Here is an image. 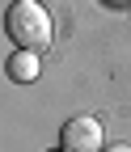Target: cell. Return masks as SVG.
<instances>
[{
	"label": "cell",
	"instance_id": "5b68a950",
	"mask_svg": "<svg viewBox=\"0 0 131 152\" xmlns=\"http://www.w3.org/2000/svg\"><path fill=\"white\" fill-rule=\"evenodd\" d=\"M51 152H68V148H51Z\"/></svg>",
	"mask_w": 131,
	"mask_h": 152
},
{
	"label": "cell",
	"instance_id": "3957f363",
	"mask_svg": "<svg viewBox=\"0 0 131 152\" xmlns=\"http://www.w3.org/2000/svg\"><path fill=\"white\" fill-rule=\"evenodd\" d=\"M9 76L21 80V85L38 80V51H21V47H17V51L9 55Z\"/></svg>",
	"mask_w": 131,
	"mask_h": 152
},
{
	"label": "cell",
	"instance_id": "7a4b0ae2",
	"mask_svg": "<svg viewBox=\"0 0 131 152\" xmlns=\"http://www.w3.org/2000/svg\"><path fill=\"white\" fill-rule=\"evenodd\" d=\"M59 144L68 152H102V123L93 118V114H76V118H68L64 131H59Z\"/></svg>",
	"mask_w": 131,
	"mask_h": 152
},
{
	"label": "cell",
	"instance_id": "277c9868",
	"mask_svg": "<svg viewBox=\"0 0 131 152\" xmlns=\"http://www.w3.org/2000/svg\"><path fill=\"white\" fill-rule=\"evenodd\" d=\"M102 152H131V144H106Z\"/></svg>",
	"mask_w": 131,
	"mask_h": 152
},
{
	"label": "cell",
	"instance_id": "6da1fadb",
	"mask_svg": "<svg viewBox=\"0 0 131 152\" xmlns=\"http://www.w3.org/2000/svg\"><path fill=\"white\" fill-rule=\"evenodd\" d=\"M4 30H9V38L21 51H47L51 38H55L51 13L38 4V0H13L9 13H4Z\"/></svg>",
	"mask_w": 131,
	"mask_h": 152
}]
</instances>
